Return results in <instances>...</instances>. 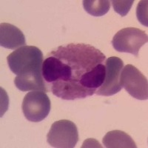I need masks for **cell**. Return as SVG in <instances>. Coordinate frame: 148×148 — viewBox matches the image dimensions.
<instances>
[{
	"mask_svg": "<svg viewBox=\"0 0 148 148\" xmlns=\"http://www.w3.org/2000/svg\"><path fill=\"white\" fill-rule=\"evenodd\" d=\"M48 56H54L67 64L72 70V78L79 82L82 76L97 64H101L106 56L99 49L86 44H69L59 46Z\"/></svg>",
	"mask_w": 148,
	"mask_h": 148,
	"instance_id": "1",
	"label": "cell"
},
{
	"mask_svg": "<svg viewBox=\"0 0 148 148\" xmlns=\"http://www.w3.org/2000/svg\"><path fill=\"white\" fill-rule=\"evenodd\" d=\"M7 61L14 74L25 76L42 72L43 53L35 46H23L9 54Z\"/></svg>",
	"mask_w": 148,
	"mask_h": 148,
	"instance_id": "2",
	"label": "cell"
},
{
	"mask_svg": "<svg viewBox=\"0 0 148 148\" xmlns=\"http://www.w3.org/2000/svg\"><path fill=\"white\" fill-rule=\"evenodd\" d=\"M79 141L76 125L69 120L55 121L47 135V141L53 147L73 148Z\"/></svg>",
	"mask_w": 148,
	"mask_h": 148,
	"instance_id": "3",
	"label": "cell"
},
{
	"mask_svg": "<svg viewBox=\"0 0 148 148\" xmlns=\"http://www.w3.org/2000/svg\"><path fill=\"white\" fill-rule=\"evenodd\" d=\"M147 42L145 31L136 27H126L116 33L111 42L118 52L129 53L138 56L140 48Z\"/></svg>",
	"mask_w": 148,
	"mask_h": 148,
	"instance_id": "4",
	"label": "cell"
},
{
	"mask_svg": "<svg viewBox=\"0 0 148 148\" xmlns=\"http://www.w3.org/2000/svg\"><path fill=\"white\" fill-rule=\"evenodd\" d=\"M22 108L24 116L28 121L39 122L49 115L51 104L45 92L31 91L24 98Z\"/></svg>",
	"mask_w": 148,
	"mask_h": 148,
	"instance_id": "5",
	"label": "cell"
},
{
	"mask_svg": "<svg viewBox=\"0 0 148 148\" xmlns=\"http://www.w3.org/2000/svg\"><path fill=\"white\" fill-rule=\"evenodd\" d=\"M120 84L135 99L138 100L148 99L147 79L132 64H127L121 70Z\"/></svg>",
	"mask_w": 148,
	"mask_h": 148,
	"instance_id": "6",
	"label": "cell"
},
{
	"mask_svg": "<svg viewBox=\"0 0 148 148\" xmlns=\"http://www.w3.org/2000/svg\"><path fill=\"white\" fill-rule=\"evenodd\" d=\"M105 78L104 83L96 93L98 96H110L121 90L120 84V75L124 67V62L120 58L112 56L108 58L105 62Z\"/></svg>",
	"mask_w": 148,
	"mask_h": 148,
	"instance_id": "7",
	"label": "cell"
},
{
	"mask_svg": "<svg viewBox=\"0 0 148 148\" xmlns=\"http://www.w3.org/2000/svg\"><path fill=\"white\" fill-rule=\"evenodd\" d=\"M53 94L64 100H75L84 99L92 96L96 90L88 89L82 85L79 82L69 80H59L52 84Z\"/></svg>",
	"mask_w": 148,
	"mask_h": 148,
	"instance_id": "8",
	"label": "cell"
},
{
	"mask_svg": "<svg viewBox=\"0 0 148 148\" xmlns=\"http://www.w3.org/2000/svg\"><path fill=\"white\" fill-rule=\"evenodd\" d=\"M42 76L47 82L53 83L59 80H69L72 78V70L56 57L48 56L43 61Z\"/></svg>",
	"mask_w": 148,
	"mask_h": 148,
	"instance_id": "9",
	"label": "cell"
},
{
	"mask_svg": "<svg viewBox=\"0 0 148 148\" xmlns=\"http://www.w3.org/2000/svg\"><path fill=\"white\" fill-rule=\"evenodd\" d=\"M25 36L21 30L9 23L0 25V45L5 48L16 50L25 46Z\"/></svg>",
	"mask_w": 148,
	"mask_h": 148,
	"instance_id": "10",
	"label": "cell"
},
{
	"mask_svg": "<svg viewBox=\"0 0 148 148\" xmlns=\"http://www.w3.org/2000/svg\"><path fill=\"white\" fill-rule=\"evenodd\" d=\"M42 72L17 76L14 79L16 87L21 91H43L47 92V85L44 82Z\"/></svg>",
	"mask_w": 148,
	"mask_h": 148,
	"instance_id": "11",
	"label": "cell"
},
{
	"mask_svg": "<svg viewBox=\"0 0 148 148\" xmlns=\"http://www.w3.org/2000/svg\"><path fill=\"white\" fill-rule=\"evenodd\" d=\"M103 144L108 148H136L133 138L121 130H112L103 138Z\"/></svg>",
	"mask_w": 148,
	"mask_h": 148,
	"instance_id": "12",
	"label": "cell"
},
{
	"mask_svg": "<svg viewBox=\"0 0 148 148\" xmlns=\"http://www.w3.org/2000/svg\"><path fill=\"white\" fill-rule=\"evenodd\" d=\"M105 66L99 64L82 76L79 83L88 89L97 90L102 85L105 78Z\"/></svg>",
	"mask_w": 148,
	"mask_h": 148,
	"instance_id": "13",
	"label": "cell"
},
{
	"mask_svg": "<svg viewBox=\"0 0 148 148\" xmlns=\"http://www.w3.org/2000/svg\"><path fill=\"white\" fill-rule=\"evenodd\" d=\"M83 6L86 12L93 16H101L109 11L110 2L108 0H84Z\"/></svg>",
	"mask_w": 148,
	"mask_h": 148,
	"instance_id": "14",
	"label": "cell"
},
{
	"mask_svg": "<svg viewBox=\"0 0 148 148\" xmlns=\"http://www.w3.org/2000/svg\"><path fill=\"white\" fill-rule=\"evenodd\" d=\"M111 2L115 12L119 14L121 16H125L131 9L134 1L133 0H113Z\"/></svg>",
	"mask_w": 148,
	"mask_h": 148,
	"instance_id": "15",
	"label": "cell"
},
{
	"mask_svg": "<svg viewBox=\"0 0 148 148\" xmlns=\"http://www.w3.org/2000/svg\"><path fill=\"white\" fill-rule=\"evenodd\" d=\"M136 16L141 25L147 27V0H142L138 2L136 8Z\"/></svg>",
	"mask_w": 148,
	"mask_h": 148,
	"instance_id": "16",
	"label": "cell"
}]
</instances>
